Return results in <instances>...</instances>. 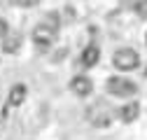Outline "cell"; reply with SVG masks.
I'll return each instance as SVG.
<instances>
[{"instance_id": "5", "label": "cell", "mask_w": 147, "mask_h": 140, "mask_svg": "<svg viewBox=\"0 0 147 140\" xmlns=\"http://www.w3.org/2000/svg\"><path fill=\"white\" fill-rule=\"evenodd\" d=\"M70 91L75 96H80V98H86L91 91H94V82H91L86 75H77V77L70 79Z\"/></svg>"}, {"instance_id": "13", "label": "cell", "mask_w": 147, "mask_h": 140, "mask_svg": "<svg viewBox=\"0 0 147 140\" xmlns=\"http://www.w3.org/2000/svg\"><path fill=\"white\" fill-rule=\"evenodd\" d=\"M145 42H147V35H145Z\"/></svg>"}, {"instance_id": "3", "label": "cell", "mask_w": 147, "mask_h": 140, "mask_svg": "<svg viewBox=\"0 0 147 140\" xmlns=\"http://www.w3.org/2000/svg\"><path fill=\"white\" fill-rule=\"evenodd\" d=\"M86 119H89L91 126L105 129V126H110V121H112V112H110V108L105 103H94V105L86 108Z\"/></svg>"}, {"instance_id": "11", "label": "cell", "mask_w": 147, "mask_h": 140, "mask_svg": "<svg viewBox=\"0 0 147 140\" xmlns=\"http://www.w3.org/2000/svg\"><path fill=\"white\" fill-rule=\"evenodd\" d=\"M12 3H14L16 7H35L40 0H12Z\"/></svg>"}, {"instance_id": "6", "label": "cell", "mask_w": 147, "mask_h": 140, "mask_svg": "<svg viewBox=\"0 0 147 140\" xmlns=\"http://www.w3.org/2000/svg\"><path fill=\"white\" fill-rule=\"evenodd\" d=\"M117 117L124 121V124H131V121H136L140 117V105L138 103H126L121 105V108L117 110Z\"/></svg>"}, {"instance_id": "12", "label": "cell", "mask_w": 147, "mask_h": 140, "mask_svg": "<svg viewBox=\"0 0 147 140\" xmlns=\"http://www.w3.org/2000/svg\"><path fill=\"white\" fill-rule=\"evenodd\" d=\"M7 33H9V30H7V24H5L3 19H0V40H3V38H5Z\"/></svg>"}, {"instance_id": "4", "label": "cell", "mask_w": 147, "mask_h": 140, "mask_svg": "<svg viewBox=\"0 0 147 140\" xmlns=\"http://www.w3.org/2000/svg\"><path fill=\"white\" fill-rule=\"evenodd\" d=\"M105 86H107V94H112L117 98H128V96H133L138 91L136 82H131L128 77H110L105 82Z\"/></svg>"}, {"instance_id": "2", "label": "cell", "mask_w": 147, "mask_h": 140, "mask_svg": "<svg viewBox=\"0 0 147 140\" xmlns=\"http://www.w3.org/2000/svg\"><path fill=\"white\" fill-rule=\"evenodd\" d=\"M112 63L117 70H121V73H131V70L140 68V56H138V51L136 49H117L115 54H112Z\"/></svg>"}, {"instance_id": "1", "label": "cell", "mask_w": 147, "mask_h": 140, "mask_svg": "<svg viewBox=\"0 0 147 140\" xmlns=\"http://www.w3.org/2000/svg\"><path fill=\"white\" fill-rule=\"evenodd\" d=\"M56 30H59V16L56 14H47L33 30L35 47L38 49H49L54 44V40H56Z\"/></svg>"}, {"instance_id": "8", "label": "cell", "mask_w": 147, "mask_h": 140, "mask_svg": "<svg viewBox=\"0 0 147 140\" xmlns=\"http://www.w3.org/2000/svg\"><path fill=\"white\" fill-rule=\"evenodd\" d=\"M98 59H100V49H98L96 44H89V47L82 51V56H80V63H82L84 68H94V65L98 63Z\"/></svg>"}, {"instance_id": "9", "label": "cell", "mask_w": 147, "mask_h": 140, "mask_svg": "<svg viewBox=\"0 0 147 140\" xmlns=\"http://www.w3.org/2000/svg\"><path fill=\"white\" fill-rule=\"evenodd\" d=\"M21 49V35L19 33H7L3 38V51L5 54H16Z\"/></svg>"}, {"instance_id": "7", "label": "cell", "mask_w": 147, "mask_h": 140, "mask_svg": "<svg viewBox=\"0 0 147 140\" xmlns=\"http://www.w3.org/2000/svg\"><path fill=\"white\" fill-rule=\"evenodd\" d=\"M26 96H28L26 84H14L12 89H9V96H7V105H12V108H19V105L26 100Z\"/></svg>"}, {"instance_id": "10", "label": "cell", "mask_w": 147, "mask_h": 140, "mask_svg": "<svg viewBox=\"0 0 147 140\" xmlns=\"http://www.w3.org/2000/svg\"><path fill=\"white\" fill-rule=\"evenodd\" d=\"M136 14L140 19H147V0H138L136 3Z\"/></svg>"}]
</instances>
